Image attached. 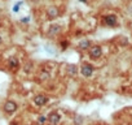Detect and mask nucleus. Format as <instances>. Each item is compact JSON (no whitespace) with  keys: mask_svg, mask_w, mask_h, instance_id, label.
Wrapping results in <instances>:
<instances>
[{"mask_svg":"<svg viewBox=\"0 0 132 125\" xmlns=\"http://www.w3.org/2000/svg\"><path fill=\"white\" fill-rule=\"evenodd\" d=\"M18 111V103L13 99H7L3 103V112L8 116H11Z\"/></svg>","mask_w":132,"mask_h":125,"instance_id":"obj_1","label":"nucleus"},{"mask_svg":"<svg viewBox=\"0 0 132 125\" xmlns=\"http://www.w3.org/2000/svg\"><path fill=\"white\" fill-rule=\"evenodd\" d=\"M101 22H102V25L107 27H115L118 26V17L114 13H107L101 17Z\"/></svg>","mask_w":132,"mask_h":125,"instance_id":"obj_2","label":"nucleus"},{"mask_svg":"<svg viewBox=\"0 0 132 125\" xmlns=\"http://www.w3.org/2000/svg\"><path fill=\"white\" fill-rule=\"evenodd\" d=\"M104 53V50H102V46L101 44H92L91 48L88 50V56L91 60H98L101 59Z\"/></svg>","mask_w":132,"mask_h":125,"instance_id":"obj_3","label":"nucleus"},{"mask_svg":"<svg viewBox=\"0 0 132 125\" xmlns=\"http://www.w3.org/2000/svg\"><path fill=\"white\" fill-rule=\"evenodd\" d=\"M62 115L58 111H51L47 113V124L48 125H58L61 122Z\"/></svg>","mask_w":132,"mask_h":125,"instance_id":"obj_4","label":"nucleus"},{"mask_svg":"<svg viewBox=\"0 0 132 125\" xmlns=\"http://www.w3.org/2000/svg\"><path fill=\"white\" fill-rule=\"evenodd\" d=\"M7 68L11 70V72H17L21 68V60L17 56H9L7 59Z\"/></svg>","mask_w":132,"mask_h":125,"instance_id":"obj_5","label":"nucleus"},{"mask_svg":"<svg viewBox=\"0 0 132 125\" xmlns=\"http://www.w3.org/2000/svg\"><path fill=\"white\" fill-rule=\"evenodd\" d=\"M48 102H49V97H47L44 92L35 94L34 98H33V103L36 107H44V106L48 104Z\"/></svg>","mask_w":132,"mask_h":125,"instance_id":"obj_6","label":"nucleus"},{"mask_svg":"<svg viewBox=\"0 0 132 125\" xmlns=\"http://www.w3.org/2000/svg\"><path fill=\"white\" fill-rule=\"evenodd\" d=\"M79 73L85 78H89V77L93 76V73H95V67L92 64H89V62H83L79 68Z\"/></svg>","mask_w":132,"mask_h":125,"instance_id":"obj_7","label":"nucleus"},{"mask_svg":"<svg viewBox=\"0 0 132 125\" xmlns=\"http://www.w3.org/2000/svg\"><path fill=\"white\" fill-rule=\"evenodd\" d=\"M61 31H62V25H60V23H51L48 30H47V34H48V37L51 38H54V37H57L58 34H61Z\"/></svg>","mask_w":132,"mask_h":125,"instance_id":"obj_8","label":"nucleus"},{"mask_svg":"<svg viewBox=\"0 0 132 125\" xmlns=\"http://www.w3.org/2000/svg\"><path fill=\"white\" fill-rule=\"evenodd\" d=\"M51 77H52V70L48 69L47 67H42L40 70H39V73H38V78H39V80H40L42 82H44V81L51 80Z\"/></svg>","mask_w":132,"mask_h":125,"instance_id":"obj_9","label":"nucleus"},{"mask_svg":"<svg viewBox=\"0 0 132 125\" xmlns=\"http://www.w3.org/2000/svg\"><path fill=\"white\" fill-rule=\"evenodd\" d=\"M47 17H48V20H56L58 16H60V9H58V7L56 5H51L47 8Z\"/></svg>","mask_w":132,"mask_h":125,"instance_id":"obj_10","label":"nucleus"},{"mask_svg":"<svg viewBox=\"0 0 132 125\" xmlns=\"http://www.w3.org/2000/svg\"><path fill=\"white\" fill-rule=\"evenodd\" d=\"M92 41L91 39H82V41H79V43H78V50L80 51H88L91 48L92 46Z\"/></svg>","mask_w":132,"mask_h":125,"instance_id":"obj_11","label":"nucleus"},{"mask_svg":"<svg viewBox=\"0 0 132 125\" xmlns=\"http://www.w3.org/2000/svg\"><path fill=\"white\" fill-rule=\"evenodd\" d=\"M66 73L69 77H75L79 73V68H78L76 64H67L66 65Z\"/></svg>","mask_w":132,"mask_h":125,"instance_id":"obj_12","label":"nucleus"},{"mask_svg":"<svg viewBox=\"0 0 132 125\" xmlns=\"http://www.w3.org/2000/svg\"><path fill=\"white\" fill-rule=\"evenodd\" d=\"M22 69H23V72H25L26 74H30V73H34V70H35V67H34V62H33V61H26V62H25V64H23Z\"/></svg>","mask_w":132,"mask_h":125,"instance_id":"obj_13","label":"nucleus"},{"mask_svg":"<svg viewBox=\"0 0 132 125\" xmlns=\"http://www.w3.org/2000/svg\"><path fill=\"white\" fill-rule=\"evenodd\" d=\"M83 122H84V116L83 115H74V119H73L74 125H83Z\"/></svg>","mask_w":132,"mask_h":125,"instance_id":"obj_14","label":"nucleus"},{"mask_svg":"<svg viewBox=\"0 0 132 125\" xmlns=\"http://www.w3.org/2000/svg\"><path fill=\"white\" fill-rule=\"evenodd\" d=\"M47 124V115H38L36 117V125H45Z\"/></svg>","mask_w":132,"mask_h":125,"instance_id":"obj_15","label":"nucleus"},{"mask_svg":"<svg viewBox=\"0 0 132 125\" xmlns=\"http://www.w3.org/2000/svg\"><path fill=\"white\" fill-rule=\"evenodd\" d=\"M22 4H23L22 2H17V3H16V4L13 5V12H14V13H17V12L20 11V8L22 7Z\"/></svg>","mask_w":132,"mask_h":125,"instance_id":"obj_16","label":"nucleus"},{"mask_svg":"<svg viewBox=\"0 0 132 125\" xmlns=\"http://www.w3.org/2000/svg\"><path fill=\"white\" fill-rule=\"evenodd\" d=\"M44 48L47 50V52H48V53H56V51H54L53 47H49L48 44H45V46H44Z\"/></svg>","mask_w":132,"mask_h":125,"instance_id":"obj_17","label":"nucleus"},{"mask_svg":"<svg viewBox=\"0 0 132 125\" xmlns=\"http://www.w3.org/2000/svg\"><path fill=\"white\" fill-rule=\"evenodd\" d=\"M126 12H127V14L128 16H131V17H132V2L127 5V9H126Z\"/></svg>","mask_w":132,"mask_h":125,"instance_id":"obj_18","label":"nucleus"},{"mask_svg":"<svg viewBox=\"0 0 132 125\" xmlns=\"http://www.w3.org/2000/svg\"><path fill=\"white\" fill-rule=\"evenodd\" d=\"M20 21H21V23H29V22H30V17H23V18H21Z\"/></svg>","mask_w":132,"mask_h":125,"instance_id":"obj_19","label":"nucleus"},{"mask_svg":"<svg viewBox=\"0 0 132 125\" xmlns=\"http://www.w3.org/2000/svg\"><path fill=\"white\" fill-rule=\"evenodd\" d=\"M69 46V42L67 41H62V50H66Z\"/></svg>","mask_w":132,"mask_h":125,"instance_id":"obj_20","label":"nucleus"},{"mask_svg":"<svg viewBox=\"0 0 132 125\" xmlns=\"http://www.w3.org/2000/svg\"><path fill=\"white\" fill-rule=\"evenodd\" d=\"M2 44H3V37L0 35V46H2Z\"/></svg>","mask_w":132,"mask_h":125,"instance_id":"obj_21","label":"nucleus"},{"mask_svg":"<svg viewBox=\"0 0 132 125\" xmlns=\"http://www.w3.org/2000/svg\"><path fill=\"white\" fill-rule=\"evenodd\" d=\"M79 2H82V3H87V0H79Z\"/></svg>","mask_w":132,"mask_h":125,"instance_id":"obj_22","label":"nucleus"}]
</instances>
